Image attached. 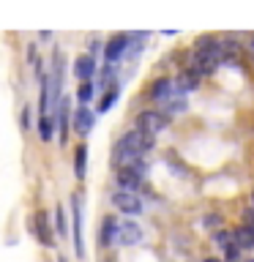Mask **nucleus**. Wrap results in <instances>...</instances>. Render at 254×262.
<instances>
[{
    "mask_svg": "<svg viewBox=\"0 0 254 262\" xmlns=\"http://www.w3.org/2000/svg\"><path fill=\"white\" fill-rule=\"evenodd\" d=\"M227 60L224 52V41L213 38V36H202L194 47V74H213L216 66H221Z\"/></svg>",
    "mask_w": 254,
    "mask_h": 262,
    "instance_id": "1",
    "label": "nucleus"
},
{
    "mask_svg": "<svg viewBox=\"0 0 254 262\" xmlns=\"http://www.w3.org/2000/svg\"><path fill=\"white\" fill-rule=\"evenodd\" d=\"M137 128L145 131V134H161V131L170 128V115H164L159 110H147L137 115Z\"/></svg>",
    "mask_w": 254,
    "mask_h": 262,
    "instance_id": "2",
    "label": "nucleus"
},
{
    "mask_svg": "<svg viewBox=\"0 0 254 262\" xmlns=\"http://www.w3.org/2000/svg\"><path fill=\"white\" fill-rule=\"evenodd\" d=\"M142 178H145V164H142V159L134 161L131 167L118 169V183H120L123 191H131V194H134L137 188H139V183H142Z\"/></svg>",
    "mask_w": 254,
    "mask_h": 262,
    "instance_id": "3",
    "label": "nucleus"
},
{
    "mask_svg": "<svg viewBox=\"0 0 254 262\" xmlns=\"http://www.w3.org/2000/svg\"><path fill=\"white\" fill-rule=\"evenodd\" d=\"M123 145L129 147L131 153H137L139 159L147 153V150H153V145H156V137L153 134H145V131H139V128H134V131H129L126 137L120 139Z\"/></svg>",
    "mask_w": 254,
    "mask_h": 262,
    "instance_id": "4",
    "label": "nucleus"
},
{
    "mask_svg": "<svg viewBox=\"0 0 254 262\" xmlns=\"http://www.w3.org/2000/svg\"><path fill=\"white\" fill-rule=\"evenodd\" d=\"M71 216H74V251H77V257H85V243H82V200H79V194L71 196Z\"/></svg>",
    "mask_w": 254,
    "mask_h": 262,
    "instance_id": "5",
    "label": "nucleus"
},
{
    "mask_svg": "<svg viewBox=\"0 0 254 262\" xmlns=\"http://www.w3.org/2000/svg\"><path fill=\"white\" fill-rule=\"evenodd\" d=\"M112 205H115L120 213H126V216H139V213H142V202H139V196L131 194V191L112 194Z\"/></svg>",
    "mask_w": 254,
    "mask_h": 262,
    "instance_id": "6",
    "label": "nucleus"
},
{
    "mask_svg": "<svg viewBox=\"0 0 254 262\" xmlns=\"http://www.w3.org/2000/svg\"><path fill=\"white\" fill-rule=\"evenodd\" d=\"M142 241V229H139L137 221H123L118 224V232H115V243H123V246H137Z\"/></svg>",
    "mask_w": 254,
    "mask_h": 262,
    "instance_id": "7",
    "label": "nucleus"
},
{
    "mask_svg": "<svg viewBox=\"0 0 254 262\" xmlns=\"http://www.w3.org/2000/svg\"><path fill=\"white\" fill-rule=\"evenodd\" d=\"M129 41H131V36H126V33H120V36H115V38H110V44H107V49H104L107 66H110V63H115V60H118V57H120L123 52H126Z\"/></svg>",
    "mask_w": 254,
    "mask_h": 262,
    "instance_id": "8",
    "label": "nucleus"
},
{
    "mask_svg": "<svg viewBox=\"0 0 254 262\" xmlns=\"http://www.w3.org/2000/svg\"><path fill=\"white\" fill-rule=\"evenodd\" d=\"M96 126V115L93 110H88V106H79L77 115H74V128H77V134H90V128Z\"/></svg>",
    "mask_w": 254,
    "mask_h": 262,
    "instance_id": "9",
    "label": "nucleus"
},
{
    "mask_svg": "<svg viewBox=\"0 0 254 262\" xmlns=\"http://www.w3.org/2000/svg\"><path fill=\"white\" fill-rule=\"evenodd\" d=\"M74 74H77L82 82H90V77L96 74V60H93V55H79L77 63H74Z\"/></svg>",
    "mask_w": 254,
    "mask_h": 262,
    "instance_id": "10",
    "label": "nucleus"
},
{
    "mask_svg": "<svg viewBox=\"0 0 254 262\" xmlns=\"http://www.w3.org/2000/svg\"><path fill=\"white\" fill-rule=\"evenodd\" d=\"M172 85H175L180 93H192V90L200 88V74H194L192 69H188V71H180L178 79H172Z\"/></svg>",
    "mask_w": 254,
    "mask_h": 262,
    "instance_id": "11",
    "label": "nucleus"
},
{
    "mask_svg": "<svg viewBox=\"0 0 254 262\" xmlns=\"http://www.w3.org/2000/svg\"><path fill=\"white\" fill-rule=\"evenodd\" d=\"M134 161H139V156H137V153H131L123 142L115 145V150H112V164H115V167L123 169V167H131Z\"/></svg>",
    "mask_w": 254,
    "mask_h": 262,
    "instance_id": "12",
    "label": "nucleus"
},
{
    "mask_svg": "<svg viewBox=\"0 0 254 262\" xmlns=\"http://www.w3.org/2000/svg\"><path fill=\"white\" fill-rule=\"evenodd\" d=\"M172 93H175V85H172V79H167V77L156 79L153 88H151V96L156 98V101H167Z\"/></svg>",
    "mask_w": 254,
    "mask_h": 262,
    "instance_id": "13",
    "label": "nucleus"
},
{
    "mask_svg": "<svg viewBox=\"0 0 254 262\" xmlns=\"http://www.w3.org/2000/svg\"><path fill=\"white\" fill-rule=\"evenodd\" d=\"M36 232H38V241L44 243V246H52L55 243V235H52V227H49L47 213H38V216H36Z\"/></svg>",
    "mask_w": 254,
    "mask_h": 262,
    "instance_id": "14",
    "label": "nucleus"
},
{
    "mask_svg": "<svg viewBox=\"0 0 254 262\" xmlns=\"http://www.w3.org/2000/svg\"><path fill=\"white\" fill-rule=\"evenodd\" d=\"M232 237H235V246L238 249H243V251H251L254 249V229L251 227H238L235 232H232Z\"/></svg>",
    "mask_w": 254,
    "mask_h": 262,
    "instance_id": "15",
    "label": "nucleus"
},
{
    "mask_svg": "<svg viewBox=\"0 0 254 262\" xmlns=\"http://www.w3.org/2000/svg\"><path fill=\"white\" fill-rule=\"evenodd\" d=\"M213 241H216V246H219V249L227 254V257H235V254H238L235 237H232V232H227V229H221V232H216V237H213Z\"/></svg>",
    "mask_w": 254,
    "mask_h": 262,
    "instance_id": "16",
    "label": "nucleus"
},
{
    "mask_svg": "<svg viewBox=\"0 0 254 262\" xmlns=\"http://www.w3.org/2000/svg\"><path fill=\"white\" fill-rule=\"evenodd\" d=\"M115 232H118V221H115V216H107L101 224V246L115 243Z\"/></svg>",
    "mask_w": 254,
    "mask_h": 262,
    "instance_id": "17",
    "label": "nucleus"
},
{
    "mask_svg": "<svg viewBox=\"0 0 254 262\" xmlns=\"http://www.w3.org/2000/svg\"><path fill=\"white\" fill-rule=\"evenodd\" d=\"M52 134H55L52 118H49V115H41V120H38V137L44 139V142H49V139H52Z\"/></svg>",
    "mask_w": 254,
    "mask_h": 262,
    "instance_id": "18",
    "label": "nucleus"
},
{
    "mask_svg": "<svg viewBox=\"0 0 254 262\" xmlns=\"http://www.w3.org/2000/svg\"><path fill=\"white\" fill-rule=\"evenodd\" d=\"M85 161H88V147H77V156H74V172L82 180L85 178Z\"/></svg>",
    "mask_w": 254,
    "mask_h": 262,
    "instance_id": "19",
    "label": "nucleus"
},
{
    "mask_svg": "<svg viewBox=\"0 0 254 262\" xmlns=\"http://www.w3.org/2000/svg\"><path fill=\"white\" fill-rule=\"evenodd\" d=\"M57 110H60V142L66 145V123H69V98H60V101H57Z\"/></svg>",
    "mask_w": 254,
    "mask_h": 262,
    "instance_id": "20",
    "label": "nucleus"
},
{
    "mask_svg": "<svg viewBox=\"0 0 254 262\" xmlns=\"http://www.w3.org/2000/svg\"><path fill=\"white\" fill-rule=\"evenodd\" d=\"M93 88H96L93 82H82V85H79V90H77V98L82 101V106H88L90 101H93V93H96Z\"/></svg>",
    "mask_w": 254,
    "mask_h": 262,
    "instance_id": "21",
    "label": "nucleus"
},
{
    "mask_svg": "<svg viewBox=\"0 0 254 262\" xmlns=\"http://www.w3.org/2000/svg\"><path fill=\"white\" fill-rule=\"evenodd\" d=\"M118 88H112V90H107V93L101 96V101H98V112H110V106L118 101Z\"/></svg>",
    "mask_w": 254,
    "mask_h": 262,
    "instance_id": "22",
    "label": "nucleus"
},
{
    "mask_svg": "<svg viewBox=\"0 0 254 262\" xmlns=\"http://www.w3.org/2000/svg\"><path fill=\"white\" fill-rule=\"evenodd\" d=\"M55 227H57V235H66V213H63V205L55 208Z\"/></svg>",
    "mask_w": 254,
    "mask_h": 262,
    "instance_id": "23",
    "label": "nucleus"
},
{
    "mask_svg": "<svg viewBox=\"0 0 254 262\" xmlns=\"http://www.w3.org/2000/svg\"><path fill=\"white\" fill-rule=\"evenodd\" d=\"M186 110V98H167V112H183Z\"/></svg>",
    "mask_w": 254,
    "mask_h": 262,
    "instance_id": "24",
    "label": "nucleus"
},
{
    "mask_svg": "<svg viewBox=\"0 0 254 262\" xmlns=\"http://www.w3.org/2000/svg\"><path fill=\"white\" fill-rule=\"evenodd\" d=\"M246 219H249V224H246V227H251V229H254V210H251V213H246Z\"/></svg>",
    "mask_w": 254,
    "mask_h": 262,
    "instance_id": "25",
    "label": "nucleus"
},
{
    "mask_svg": "<svg viewBox=\"0 0 254 262\" xmlns=\"http://www.w3.org/2000/svg\"><path fill=\"white\" fill-rule=\"evenodd\" d=\"M249 47L254 49V33H251V38H249Z\"/></svg>",
    "mask_w": 254,
    "mask_h": 262,
    "instance_id": "26",
    "label": "nucleus"
},
{
    "mask_svg": "<svg viewBox=\"0 0 254 262\" xmlns=\"http://www.w3.org/2000/svg\"><path fill=\"white\" fill-rule=\"evenodd\" d=\"M205 262H219V259H205Z\"/></svg>",
    "mask_w": 254,
    "mask_h": 262,
    "instance_id": "27",
    "label": "nucleus"
}]
</instances>
